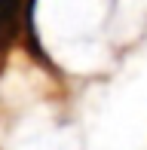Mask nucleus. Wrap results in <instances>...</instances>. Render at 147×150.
Here are the masks:
<instances>
[{"label":"nucleus","instance_id":"nucleus-1","mask_svg":"<svg viewBox=\"0 0 147 150\" xmlns=\"http://www.w3.org/2000/svg\"><path fill=\"white\" fill-rule=\"evenodd\" d=\"M25 0H0V46H6L12 37L18 34V28H25V18L31 9H25Z\"/></svg>","mask_w":147,"mask_h":150}]
</instances>
